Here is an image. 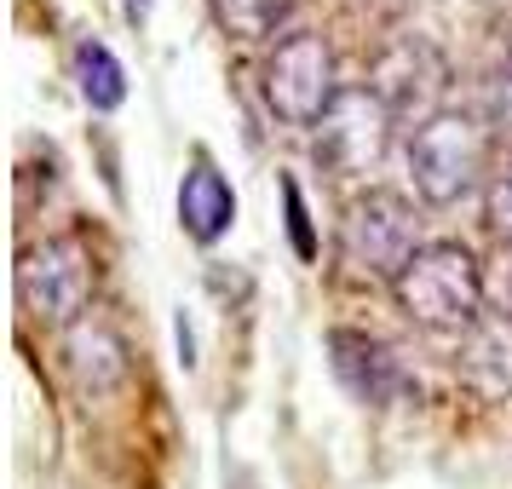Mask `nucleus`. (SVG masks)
Wrapping results in <instances>:
<instances>
[{"label":"nucleus","mask_w":512,"mask_h":489,"mask_svg":"<svg viewBox=\"0 0 512 489\" xmlns=\"http://www.w3.org/2000/svg\"><path fill=\"white\" fill-rule=\"evenodd\" d=\"M403 317L438 334H466L472 323H484V265L466 254L461 242H420V254L403 265V277L392 282Z\"/></svg>","instance_id":"f257e3e1"},{"label":"nucleus","mask_w":512,"mask_h":489,"mask_svg":"<svg viewBox=\"0 0 512 489\" xmlns=\"http://www.w3.org/2000/svg\"><path fill=\"white\" fill-rule=\"evenodd\" d=\"M484 162H489V127L478 116H461V110L426 116L409 139V173H415L420 202H432V208H455L461 196H472Z\"/></svg>","instance_id":"f03ea898"},{"label":"nucleus","mask_w":512,"mask_h":489,"mask_svg":"<svg viewBox=\"0 0 512 489\" xmlns=\"http://www.w3.org/2000/svg\"><path fill=\"white\" fill-rule=\"evenodd\" d=\"M93 288H98V265L75 236H47V242H29L18 254V300L41 323L75 328L81 311L93 305Z\"/></svg>","instance_id":"7ed1b4c3"},{"label":"nucleus","mask_w":512,"mask_h":489,"mask_svg":"<svg viewBox=\"0 0 512 489\" xmlns=\"http://www.w3.org/2000/svg\"><path fill=\"white\" fill-rule=\"evenodd\" d=\"M265 104L288 127H323V116L340 104L334 87V52L317 29H288L277 52L265 58Z\"/></svg>","instance_id":"20e7f679"},{"label":"nucleus","mask_w":512,"mask_h":489,"mask_svg":"<svg viewBox=\"0 0 512 489\" xmlns=\"http://www.w3.org/2000/svg\"><path fill=\"white\" fill-rule=\"evenodd\" d=\"M420 254V219L397 190H369L346 208L340 225V259L357 277H403V265Z\"/></svg>","instance_id":"39448f33"},{"label":"nucleus","mask_w":512,"mask_h":489,"mask_svg":"<svg viewBox=\"0 0 512 489\" xmlns=\"http://www.w3.org/2000/svg\"><path fill=\"white\" fill-rule=\"evenodd\" d=\"M386 139H392V110L386 98L363 87V93H340V104L323 116V139H317V156H323L334 173H369L380 156H386Z\"/></svg>","instance_id":"423d86ee"},{"label":"nucleus","mask_w":512,"mask_h":489,"mask_svg":"<svg viewBox=\"0 0 512 489\" xmlns=\"http://www.w3.org/2000/svg\"><path fill=\"white\" fill-rule=\"evenodd\" d=\"M328 363L357 403H392V397L409 392V374L397 363V351L386 340L363 334V328H334L328 334Z\"/></svg>","instance_id":"0eeeda50"},{"label":"nucleus","mask_w":512,"mask_h":489,"mask_svg":"<svg viewBox=\"0 0 512 489\" xmlns=\"http://www.w3.org/2000/svg\"><path fill=\"white\" fill-rule=\"evenodd\" d=\"M455 369L489 403L512 397V317H484V323L466 328L461 351H455Z\"/></svg>","instance_id":"6e6552de"},{"label":"nucleus","mask_w":512,"mask_h":489,"mask_svg":"<svg viewBox=\"0 0 512 489\" xmlns=\"http://www.w3.org/2000/svg\"><path fill=\"white\" fill-rule=\"evenodd\" d=\"M179 219H185V231L196 236L202 248L231 231L236 190H231V179H225L208 156H196V162H190V173H185V185H179Z\"/></svg>","instance_id":"1a4fd4ad"},{"label":"nucleus","mask_w":512,"mask_h":489,"mask_svg":"<svg viewBox=\"0 0 512 489\" xmlns=\"http://www.w3.org/2000/svg\"><path fill=\"white\" fill-rule=\"evenodd\" d=\"M64 363L81 380V392H110L116 380H127V346L110 323H75L64 340Z\"/></svg>","instance_id":"9d476101"},{"label":"nucleus","mask_w":512,"mask_h":489,"mask_svg":"<svg viewBox=\"0 0 512 489\" xmlns=\"http://www.w3.org/2000/svg\"><path fill=\"white\" fill-rule=\"evenodd\" d=\"M75 87H81V98L93 104L98 116H110V110L127 104V70H121L116 52L104 41H93V35L75 41Z\"/></svg>","instance_id":"9b49d317"},{"label":"nucleus","mask_w":512,"mask_h":489,"mask_svg":"<svg viewBox=\"0 0 512 489\" xmlns=\"http://www.w3.org/2000/svg\"><path fill=\"white\" fill-rule=\"evenodd\" d=\"M294 12V0H213V18L225 35L236 41H265V35H277V24Z\"/></svg>","instance_id":"f8f14e48"},{"label":"nucleus","mask_w":512,"mask_h":489,"mask_svg":"<svg viewBox=\"0 0 512 489\" xmlns=\"http://www.w3.org/2000/svg\"><path fill=\"white\" fill-rule=\"evenodd\" d=\"M282 208H288V242L300 259H317V231H311V213H305V196L294 179H282Z\"/></svg>","instance_id":"ddd939ff"},{"label":"nucleus","mask_w":512,"mask_h":489,"mask_svg":"<svg viewBox=\"0 0 512 489\" xmlns=\"http://www.w3.org/2000/svg\"><path fill=\"white\" fill-rule=\"evenodd\" d=\"M484 294H489V305H495V317H512V242H501L495 259H489Z\"/></svg>","instance_id":"4468645a"},{"label":"nucleus","mask_w":512,"mask_h":489,"mask_svg":"<svg viewBox=\"0 0 512 489\" xmlns=\"http://www.w3.org/2000/svg\"><path fill=\"white\" fill-rule=\"evenodd\" d=\"M484 213H489V231L501 236V242H512V167H507V173H495Z\"/></svg>","instance_id":"2eb2a0df"},{"label":"nucleus","mask_w":512,"mask_h":489,"mask_svg":"<svg viewBox=\"0 0 512 489\" xmlns=\"http://www.w3.org/2000/svg\"><path fill=\"white\" fill-rule=\"evenodd\" d=\"M121 12H127V24H133V29L150 24V0H121Z\"/></svg>","instance_id":"dca6fc26"},{"label":"nucleus","mask_w":512,"mask_h":489,"mask_svg":"<svg viewBox=\"0 0 512 489\" xmlns=\"http://www.w3.org/2000/svg\"><path fill=\"white\" fill-rule=\"evenodd\" d=\"M507 70H512V64H507Z\"/></svg>","instance_id":"f3484780"}]
</instances>
